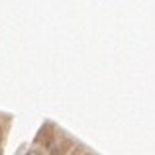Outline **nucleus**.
<instances>
[{
  "instance_id": "1",
  "label": "nucleus",
  "mask_w": 155,
  "mask_h": 155,
  "mask_svg": "<svg viewBox=\"0 0 155 155\" xmlns=\"http://www.w3.org/2000/svg\"><path fill=\"white\" fill-rule=\"evenodd\" d=\"M16 155H24V149H20V151H18V153H16Z\"/></svg>"
}]
</instances>
